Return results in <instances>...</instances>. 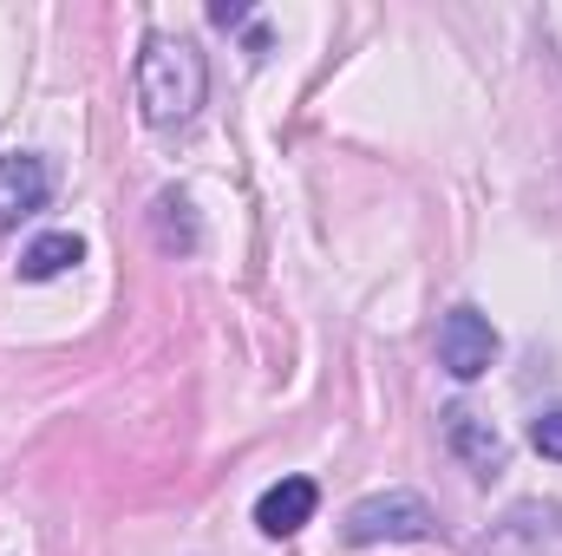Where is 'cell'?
<instances>
[{
  "label": "cell",
  "mask_w": 562,
  "mask_h": 556,
  "mask_svg": "<svg viewBox=\"0 0 562 556\" xmlns=\"http://www.w3.org/2000/svg\"><path fill=\"white\" fill-rule=\"evenodd\" d=\"M210 99V66L183 33H150L138 53V112L157 132H183Z\"/></svg>",
  "instance_id": "1"
},
{
  "label": "cell",
  "mask_w": 562,
  "mask_h": 556,
  "mask_svg": "<svg viewBox=\"0 0 562 556\" xmlns=\"http://www.w3.org/2000/svg\"><path fill=\"white\" fill-rule=\"evenodd\" d=\"M46 197H53V170H46V157H33V151L0 157V236L20 230L26 216H40Z\"/></svg>",
  "instance_id": "5"
},
{
  "label": "cell",
  "mask_w": 562,
  "mask_h": 556,
  "mask_svg": "<svg viewBox=\"0 0 562 556\" xmlns=\"http://www.w3.org/2000/svg\"><path fill=\"white\" fill-rule=\"evenodd\" d=\"M157 243L164 249H196V223H190V197H177V190H164L157 197Z\"/></svg>",
  "instance_id": "9"
},
{
  "label": "cell",
  "mask_w": 562,
  "mask_h": 556,
  "mask_svg": "<svg viewBox=\"0 0 562 556\" xmlns=\"http://www.w3.org/2000/svg\"><path fill=\"white\" fill-rule=\"evenodd\" d=\"M314 511H321L314 478H281V485H269V491L256 498V531H262V537H294V531L314 524Z\"/></svg>",
  "instance_id": "7"
},
{
  "label": "cell",
  "mask_w": 562,
  "mask_h": 556,
  "mask_svg": "<svg viewBox=\"0 0 562 556\" xmlns=\"http://www.w3.org/2000/svg\"><path fill=\"white\" fill-rule=\"evenodd\" d=\"M445 445H451L477 478H497V471H504V452H510L504 432L484 413H471V407H451V413H445Z\"/></svg>",
  "instance_id": "6"
},
{
  "label": "cell",
  "mask_w": 562,
  "mask_h": 556,
  "mask_svg": "<svg viewBox=\"0 0 562 556\" xmlns=\"http://www.w3.org/2000/svg\"><path fill=\"white\" fill-rule=\"evenodd\" d=\"M438 367H445L451 380H484V374L497 367V327H491L471 301L438 321Z\"/></svg>",
  "instance_id": "4"
},
{
  "label": "cell",
  "mask_w": 562,
  "mask_h": 556,
  "mask_svg": "<svg viewBox=\"0 0 562 556\" xmlns=\"http://www.w3.org/2000/svg\"><path fill=\"white\" fill-rule=\"evenodd\" d=\"M72 263H86V243H79L72 230H53V236H33V243L20 249V281H53V276H66Z\"/></svg>",
  "instance_id": "8"
},
{
  "label": "cell",
  "mask_w": 562,
  "mask_h": 556,
  "mask_svg": "<svg viewBox=\"0 0 562 556\" xmlns=\"http://www.w3.org/2000/svg\"><path fill=\"white\" fill-rule=\"evenodd\" d=\"M340 537L353 551H367V544H425V537H438V511L419 491H373L340 518Z\"/></svg>",
  "instance_id": "2"
},
{
  "label": "cell",
  "mask_w": 562,
  "mask_h": 556,
  "mask_svg": "<svg viewBox=\"0 0 562 556\" xmlns=\"http://www.w3.org/2000/svg\"><path fill=\"white\" fill-rule=\"evenodd\" d=\"M471 556H562V504L557 498H517L471 544Z\"/></svg>",
  "instance_id": "3"
},
{
  "label": "cell",
  "mask_w": 562,
  "mask_h": 556,
  "mask_svg": "<svg viewBox=\"0 0 562 556\" xmlns=\"http://www.w3.org/2000/svg\"><path fill=\"white\" fill-rule=\"evenodd\" d=\"M530 445H537L543 458H557V465H562V407H550V413L530 419Z\"/></svg>",
  "instance_id": "10"
},
{
  "label": "cell",
  "mask_w": 562,
  "mask_h": 556,
  "mask_svg": "<svg viewBox=\"0 0 562 556\" xmlns=\"http://www.w3.org/2000/svg\"><path fill=\"white\" fill-rule=\"evenodd\" d=\"M210 20L229 33V26H249V7H243V0H216V7H210Z\"/></svg>",
  "instance_id": "11"
}]
</instances>
